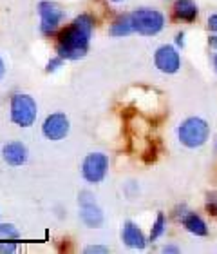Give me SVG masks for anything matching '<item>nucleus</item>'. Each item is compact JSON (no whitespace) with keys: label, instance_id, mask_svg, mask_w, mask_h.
<instances>
[{"label":"nucleus","instance_id":"obj_1","mask_svg":"<svg viewBox=\"0 0 217 254\" xmlns=\"http://www.w3.org/2000/svg\"><path fill=\"white\" fill-rule=\"evenodd\" d=\"M94 31V18L89 13H82L69 26L58 33L56 53L65 60H80L89 53V44Z\"/></svg>","mask_w":217,"mask_h":254},{"label":"nucleus","instance_id":"obj_2","mask_svg":"<svg viewBox=\"0 0 217 254\" xmlns=\"http://www.w3.org/2000/svg\"><path fill=\"white\" fill-rule=\"evenodd\" d=\"M210 138V124L201 117H188L177 126V140L186 149H199Z\"/></svg>","mask_w":217,"mask_h":254},{"label":"nucleus","instance_id":"obj_3","mask_svg":"<svg viewBox=\"0 0 217 254\" xmlns=\"http://www.w3.org/2000/svg\"><path fill=\"white\" fill-rule=\"evenodd\" d=\"M9 115L11 122L18 127H31L38 117V106L37 100L31 95L16 93L11 96L9 104Z\"/></svg>","mask_w":217,"mask_h":254},{"label":"nucleus","instance_id":"obj_4","mask_svg":"<svg viewBox=\"0 0 217 254\" xmlns=\"http://www.w3.org/2000/svg\"><path fill=\"white\" fill-rule=\"evenodd\" d=\"M134 24V33L143 35V37H154L163 31L165 27V15L158 9L141 7L130 13Z\"/></svg>","mask_w":217,"mask_h":254},{"label":"nucleus","instance_id":"obj_5","mask_svg":"<svg viewBox=\"0 0 217 254\" xmlns=\"http://www.w3.org/2000/svg\"><path fill=\"white\" fill-rule=\"evenodd\" d=\"M38 15H40V31L43 37H53L60 29L65 18L64 9L51 0H42L38 4Z\"/></svg>","mask_w":217,"mask_h":254},{"label":"nucleus","instance_id":"obj_6","mask_svg":"<svg viewBox=\"0 0 217 254\" xmlns=\"http://www.w3.org/2000/svg\"><path fill=\"white\" fill-rule=\"evenodd\" d=\"M109 171V158L103 153H90L82 162V176L89 184H100Z\"/></svg>","mask_w":217,"mask_h":254},{"label":"nucleus","instance_id":"obj_7","mask_svg":"<svg viewBox=\"0 0 217 254\" xmlns=\"http://www.w3.org/2000/svg\"><path fill=\"white\" fill-rule=\"evenodd\" d=\"M71 131V122L65 113H51L42 124L43 136L51 142H60L64 140Z\"/></svg>","mask_w":217,"mask_h":254},{"label":"nucleus","instance_id":"obj_8","mask_svg":"<svg viewBox=\"0 0 217 254\" xmlns=\"http://www.w3.org/2000/svg\"><path fill=\"white\" fill-rule=\"evenodd\" d=\"M154 65L165 74H174L181 69V55L179 51L170 46V44H165V46H159L154 53Z\"/></svg>","mask_w":217,"mask_h":254},{"label":"nucleus","instance_id":"obj_9","mask_svg":"<svg viewBox=\"0 0 217 254\" xmlns=\"http://www.w3.org/2000/svg\"><path fill=\"white\" fill-rule=\"evenodd\" d=\"M2 158L7 165L11 167H20L27 162L29 158V151H27L26 143L22 142H7L2 147Z\"/></svg>","mask_w":217,"mask_h":254},{"label":"nucleus","instance_id":"obj_10","mask_svg":"<svg viewBox=\"0 0 217 254\" xmlns=\"http://www.w3.org/2000/svg\"><path fill=\"white\" fill-rule=\"evenodd\" d=\"M122 240L123 244L130 247V249H139L143 251L147 247V238H145L143 231L138 227V223L134 222H125L122 227Z\"/></svg>","mask_w":217,"mask_h":254},{"label":"nucleus","instance_id":"obj_11","mask_svg":"<svg viewBox=\"0 0 217 254\" xmlns=\"http://www.w3.org/2000/svg\"><path fill=\"white\" fill-rule=\"evenodd\" d=\"M181 223H183V227L190 234H194V236H199V238L208 236L207 222H205L199 214H196V212H183V214H181Z\"/></svg>","mask_w":217,"mask_h":254},{"label":"nucleus","instance_id":"obj_12","mask_svg":"<svg viewBox=\"0 0 217 254\" xmlns=\"http://www.w3.org/2000/svg\"><path fill=\"white\" fill-rule=\"evenodd\" d=\"M172 11L175 18L183 22H194L199 16V5L194 0H175Z\"/></svg>","mask_w":217,"mask_h":254},{"label":"nucleus","instance_id":"obj_13","mask_svg":"<svg viewBox=\"0 0 217 254\" xmlns=\"http://www.w3.org/2000/svg\"><path fill=\"white\" fill-rule=\"evenodd\" d=\"M80 220L90 229H98L103 225V211L96 203H89V205H82L80 209Z\"/></svg>","mask_w":217,"mask_h":254},{"label":"nucleus","instance_id":"obj_14","mask_svg":"<svg viewBox=\"0 0 217 254\" xmlns=\"http://www.w3.org/2000/svg\"><path fill=\"white\" fill-rule=\"evenodd\" d=\"M111 37H129V35H132L134 33V24H132V16L130 13H125V15H120L116 20L111 24Z\"/></svg>","mask_w":217,"mask_h":254},{"label":"nucleus","instance_id":"obj_15","mask_svg":"<svg viewBox=\"0 0 217 254\" xmlns=\"http://www.w3.org/2000/svg\"><path fill=\"white\" fill-rule=\"evenodd\" d=\"M167 231V218L163 212H158V216L154 220L152 229H150V242H156L158 238H161Z\"/></svg>","mask_w":217,"mask_h":254},{"label":"nucleus","instance_id":"obj_16","mask_svg":"<svg viewBox=\"0 0 217 254\" xmlns=\"http://www.w3.org/2000/svg\"><path fill=\"white\" fill-rule=\"evenodd\" d=\"M20 233L13 223H0V240H18Z\"/></svg>","mask_w":217,"mask_h":254},{"label":"nucleus","instance_id":"obj_17","mask_svg":"<svg viewBox=\"0 0 217 254\" xmlns=\"http://www.w3.org/2000/svg\"><path fill=\"white\" fill-rule=\"evenodd\" d=\"M64 64H65V59H62L60 55H56V57H53V59L47 62L45 71H47V73H54V71H58L60 67H64Z\"/></svg>","mask_w":217,"mask_h":254},{"label":"nucleus","instance_id":"obj_18","mask_svg":"<svg viewBox=\"0 0 217 254\" xmlns=\"http://www.w3.org/2000/svg\"><path fill=\"white\" fill-rule=\"evenodd\" d=\"M207 211L214 216L217 214V192H208L207 194Z\"/></svg>","mask_w":217,"mask_h":254},{"label":"nucleus","instance_id":"obj_19","mask_svg":"<svg viewBox=\"0 0 217 254\" xmlns=\"http://www.w3.org/2000/svg\"><path fill=\"white\" fill-rule=\"evenodd\" d=\"M78 203L80 207L82 205H89V203H96L94 201V194L90 192V190H82L78 194Z\"/></svg>","mask_w":217,"mask_h":254},{"label":"nucleus","instance_id":"obj_20","mask_svg":"<svg viewBox=\"0 0 217 254\" xmlns=\"http://www.w3.org/2000/svg\"><path fill=\"white\" fill-rule=\"evenodd\" d=\"M16 244L13 240H0V253H15Z\"/></svg>","mask_w":217,"mask_h":254},{"label":"nucleus","instance_id":"obj_21","mask_svg":"<svg viewBox=\"0 0 217 254\" xmlns=\"http://www.w3.org/2000/svg\"><path fill=\"white\" fill-rule=\"evenodd\" d=\"M85 253L87 254H105V253H109V247H103V245H90V247L85 249Z\"/></svg>","mask_w":217,"mask_h":254},{"label":"nucleus","instance_id":"obj_22","mask_svg":"<svg viewBox=\"0 0 217 254\" xmlns=\"http://www.w3.org/2000/svg\"><path fill=\"white\" fill-rule=\"evenodd\" d=\"M208 27H210V31H214V35H217V13L208 16Z\"/></svg>","mask_w":217,"mask_h":254},{"label":"nucleus","instance_id":"obj_23","mask_svg":"<svg viewBox=\"0 0 217 254\" xmlns=\"http://www.w3.org/2000/svg\"><path fill=\"white\" fill-rule=\"evenodd\" d=\"M163 253H167V254H177V253H179V247H175V245H165Z\"/></svg>","mask_w":217,"mask_h":254},{"label":"nucleus","instance_id":"obj_24","mask_svg":"<svg viewBox=\"0 0 217 254\" xmlns=\"http://www.w3.org/2000/svg\"><path fill=\"white\" fill-rule=\"evenodd\" d=\"M175 44H177V48H183V46H185V33L183 31L177 33V37H175Z\"/></svg>","mask_w":217,"mask_h":254},{"label":"nucleus","instance_id":"obj_25","mask_svg":"<svg viewBox=\"0 0 217 254\" xmlns=\"http://www.w3.org/2000/svg\"><path fill=\"white\" fill-rule=\"evenodd\" d=\"M4 74H5V62H4V59L0 57V80L4 78Z\"/></svg>","mask_w":217,"mask_h":254},{"label":"nucleus","instance_id":"obj_26","mask_svg":"<svg viewBox=\"0 0 217 254\" xmlns=\"http://www.w3.org/2000/svg\"><path fill=\"white\" fill-rule=\"evenodd\" d=\"M212 62H214V69H216V73H217V48L214 49V57H212Z\"/></svg>","mask_w":217,"mask_h":254},{"label":"nucleus","instance_id":"obj_27","mask_svg":"<svg viewBox=\"0 0 217 254\" xmlns=\"http://www.w3.org/2000/svg\"><path fill=\"white\" fill-rule=\"evenodd\" d=\"M111 2H123V0H111Z\"/></svg>","mask_w":217,"mask_h":254},{"label":"nucleus","instance_id":"obj_28","mask_svg":"<svg viewBox=\"0 0 217 254\" xmlns=\"http://www.w3.org/2000/svg\"><path fill=\"white\" fill-rule=\"evenodd\" d=\"M216 153H217V140H216Z\"/></svg>","mask_w":217,"mask_h":254}]
</instances>
